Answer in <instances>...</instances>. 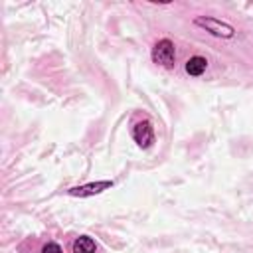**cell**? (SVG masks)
I'll return each mask as SVG.
<instances>
[{"mask_svg":"<svg viewBox=\"0 0 253 253\" xmlns=\"http://www.w3.org/2000/svg\"><path fill=\"white\" fill-rule=\"evenodd\" d=\"M194 24L198 28H204L208 34L215 36V38H221V40H231L235 36V28L227 22H221L217 18H211V16H198L194 18Z\"/></svg>","mask_w":253,"mask_h":253,"instance_id":"cell-1","label":"cell"},{"mask_svg":"<svg viewBox=\"0 0 253 253\" xmlns=\"http://www.w3.org/2000/svg\"><path fill=\"white\" fill-rule=\"evenodd\" d=\"M152 61L156 65H162V67H174L176 63V47H174V42L168 40V38H162L154 43L152 47Z\"/></svg>","mask_w":253,"mask_h":253,"instance_id":"cell-2","label":"cell"},{"mask_svg":"<svg viewBox=\"0 0 253 253\" xmlns=\"http://www.w3.org/2000/svg\"><path fill=\"white\" fill-rule=\"evenodd\" d=\"M109 188H113V180H99V182H89V184H83V186L69 188L67 194L73 196V198H89V196H97V194H101Z\"/></svg>","mask_w":253,"mask_h":253,"instance_id":"cell-3","label":"cell"},{"mask_svg":"<svg viewBox=\"0 0 253 253\" xmlns=\"http://www.w3.org/2000/svg\"><path fill=\"white\" fill-rule=\"evenodd\" d=\"M134 142L140 146V148H150L154 144V128L150 125V121H140L132 126L130 130Z\"/></svg>","mask_w":253,"mask_h":253,"instance_id":"cell-4","label":"cell"},{"mask_svg":"<svg viewBox=\"0 0 253 253\" xmlns=\"http://www.w3.org/2000/svg\"><path fill=\"white\" fill-rule=\"evenodd\" d=\"M186 73L190 75V77H200V75H204V71L208 69V59L206 57H202V55H192L188 61H186Z\"/></svg>","mask_w":253,"mask_h":253,"instance_id":"cell-5","label":"cell"},{"mask_svg":"<svg viewBox=\"0 0 253 253\" xmlns=\"http://www.w3.org/2000/svg\"><path fill=\"white\" fill-rule=\"evenodd\" d=\"M71 251L73 253H97V243L93 237L89 235H79L73 245H71Z\"/></svg>","mask_w":253,"mask_h":253,"instance_id":"cell-6","label":"cell"},{"mask_svg":"<svg viewBox=\"0 0 253 253\" xmlns=\"http://www.w3.org/2000/svg\"><path fill=\"white\" fill-rule=\"evenodd\" d=\"M42 253H63L61 247L55 243V241H47L43 247H42Z\"/></svg>","mask_w":253,"mask_h":253,"instance_id":"cell-7","label":"cell"}]
</instances>
